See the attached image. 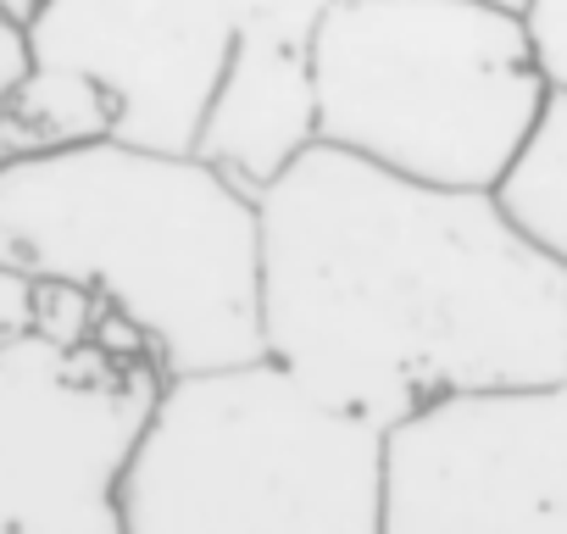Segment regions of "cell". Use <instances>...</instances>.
<instances>
[{
  "instance_id": "cell-3",
  "label": "cell",
  "mask_w": 567,
  "mask_h": 534,
  "mask_svg": "<svg viewBox=\"0 0 567 534\" xmlns=\"http://www.w3.org/2000/svg\"><path fill=\"white\" fill-rule=\"evenodd\" d=\"M123 534H384V429L267 357L167 379L123 473Z\"/></svg>"
},
{
  "instance_id": "cell-1",
  "label": "cell",
  "mask_w": 567,
  "mask_h": 534,
  "mask_svg": "<svg viewBox=\"0 0 567 534\" xmlns=\"http://www.w3.org/2000/svg\"><path fill=\"white\" fill-rule=\"evenodd\" d=\"M261 206V357L395 429L434 401L567 379V267L489 195L307 151Z\"/></svg>"
},
{
  "instance_id": "cell-2",
  "label": "cell",
  "mask_w": 567,
  "mask_h": 534,
  "mask_svg": "<svg viewBox=\"0 0 567 534\" xmlns=\"http://www.w3.org/2000/svg\"><path fill=\"white\" fill-rule=\"evenodd\" d=\"M0 267L90 290L167 379L261 362V206L200 156L101 140L0 167Z\"/></svg>"
},
{
  "instance_id": "cell-4",
  "label": "cell",
  "mask_w": 567,
  "mask_h": 534,
  "mask_svg": "<svg viewBox=\"0 0 567 534\" xmlns=\"http://www.w3.org/2000/svg\"><path fill=\"white\" fill-rule=\"evenodd\" d=\"M550 84L523 12L489 0H334L318 140L434 189L489 195Z\"/></svg>"
},
{
  "instance_id": "cell-11",
  "label": "cell",
  "mask_w": 567,
  "mask_h": 534,
  "mask_svg": "<svg viewBox=\"0 0 567 534\" xmlns=\"http://www.w3.org/2000/svg\"><path fill=\"white\" fill-rule=\"evenodd\" d=\"M523 23H528V40H534L545 84L567 90V0H528Z\"/></svg>"
},
{
  "instance_id": "cell-14",
  "label": "cell",
  "mask_w": 567,
  "mask_h": 534,
  "mask_svg": "<svg viewBox=\"0 0 567 534\" xmlns=\"http://www.w3.org/2000/svg\"><path fill=\"white\" fill-rule=\"evenodd\" d=\"M51 7V0H0V23H12V29H29L40 12Z\"/></svg>"
},
{
  "instance_id": "cell-7",
  "label": "cell",
  "mask_w": 567,
  "mask_h": 534,
  "mask_svg": "<svg viewBox=\"0 0 567 534\" xmlns=\"http://www.w3.org/2000/svg\"><path fill=\"white\" fill-rule=\"evenodd\" d=\"M29 62L84 73L112 101V140L195 156L234 23L228 0H51L23 29Z\"/></svg>"
},
{
  "instance_id": "cell-10",
  "label": "cell",
  "mask_w": 567,
  "mask_h": 534,
  "mask_svg": "<svg viewBox=\"0 0 567 534\" xmlns=\"http://www.w3.org/2000/svg\"><path fill=\"white\" fill-rule=\"evenodd\" d=\"M489 201L517 239H528L539 256L567 267V90L545 95L534 129L501 167Z\"/></svg>"
},
{
  "instance_id": "cell-13",
  "label": "cell",
  "mask_w": 567,
  "mask_h": 534,
  "mask_svg": "<svg viewBox=\"0 0 567 534\" xmlns=\"http://www.w3.org/2000/svg\"><path fill=\"white\" fill-rule=\"evenodd\" d=\"M23 73H29V40H23V29L0 23V101L18 90Z\"/></svg>"
},
{
  "instance_id": "cell-12",
  "label": "cell",
  "mask_w": 567,
  "mask_h": 534,
  "mask_svg": "<svg viewBox=\"0 0 567 534\" xmlns=\"http://www.w3.org/2000/svg\"><path fill=\"white\" fill-rule=\"evenodd\" d=\"M34 324H40V279L0 267V351L34 340Z\"/></svg>"
},
{
  "instance_id": "cell-5",
  "label": "cell",
  "mask_w": 567,
  "mask_h": 534,
  "mask_svg": "<svg viewBox=\"0 0 567 534\" xmlns=\"http://www.w3.org/2000/svg\"><path fill=\"white\" fill-rule=\"evenodd\" d=\"M162 384L128 324L95 346L34 335L0 351V534H123V473Z\"/></svg>"
},
{
  "instance_id": "cell-9",
  "label": "cell",
  "mask_w": 567,
  "mask_h": 534,
  "mask_svg": "<svg viewBox=\"0 0 567 534\" xmlns=\"http://www.w3.org/2000/svg\"><path fill=\"white\" fill-rule=\"evenodd\" d=\"M112 129H117L112 101L84 73L29 62L18 90L0 101V167L101 145L112 140Z\"/></svg>"
},
{
  "instance_id": "cell-8",
  "label": "cell",
  "mask_w": 567,
  "mask_h": 534,
  "mask_svg": "<svg viewBox=\"0 0 567 534\" xmlns=\"http://www.w3.org/2000/svg\"><path fill=\"white\" fill-rule=\"evenodd\" d=\"M334 0H228V68L195 156L261 195L318 151V34Z\"/></svg>"
},
{
  "instance_id": "cell-15",
  "label": "cell",
  "mask_w": 567,
  "mask_h": 534,
  "mask_svg": "<svg viewBox=\"0 0 567 534\" xmlns=\"http://www.w3.org/2000/svg\"><path fill=\"white\" fill-rule=\"evenodd\" d=\"M489 7H506V12H523V7H528V0H489Z\"/></svg>"
},
{
  "instance_id": "cell-6",
  "label": "cell",
  "mask_w": 567,
  "mask_h": 534,
  "mask_svg": "<svg viewBox=\"0 0 567 534\" xmlns=\"http://www.w3.org/2000/svg\"><path fill=\"white\" fill-rule=\"evenodd\" d=\"M384 534H567V379L451 396L395 423Z\"/></svg>"
}]
</instances>
